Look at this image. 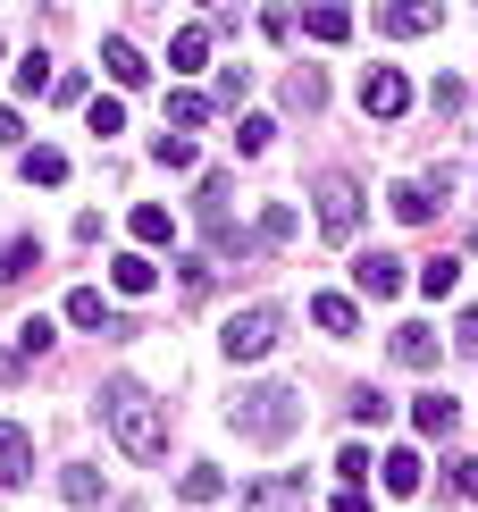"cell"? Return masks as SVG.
Here are the masks:
<instances>
[{
	"instance_id": "obj_1",
	"label": "cell",
	"mask_w": 478,
	"mask_h": 512,
	"mask_svg": "<svg viewBox=\"0 0 478 512\" xmlns=\"http://www.w3.org/2000/svg\"><path fill=\"white\" fill-rule=\"evenodd\" d=\"M101 420H110V437H118L126 462H160L168 454V412H160V395H151V387H135V378L101 387Z\"/></svg>"
},
{
	"instance_id": "obj_2",
	"label": "cell",
	"mask_w": 478,
	"mask_h": 512,
	"mask_svg": "<svg viewBox=\"0 0 478 512\" xmlns=\"http://www.w3.org/2000/svg\"><path fill=\"white\" fill-rule=\"evenodd\" d=\"M227 420H235L252 445H286V437H294V420H302V395L269 378V387H244V395H235V412H227Z\"/></svg>"
},
{
	"instance_id": "obj_3",
	"label": "cell",
	"mask_w": 478,
	"mask_h": 512,
	"mask_svg": "<svg viewBox=\"0 0 478 512\" xmlns=\"http://www.w3.org/2000/svg\"><path fill=\"white\" fill-rule=\"evenodd\" d=\"M277 336H286L277 303H252V311H235V319H227V353H235V361H260V353H277Z\"/></svg>"
},
{
	"instance_id": "obj_4",
	"label": "cell",
	"mask_w": 478,
	"mask_h": 512,
	"mask_svg": "<svg viewBox=\"0 0 478 512\" xmlns=\"http://www.w3.org/2000/svg\"><path fill=\"white\" fill-rule=\"evenodd\" d=\"M353 227H361V185L353 177H319V236L353 244Z\"/></svg>"
},
{
	"instance_id": "obj_5",
	"label": "cell",
	"mask_w": 478,
	"mask_h": 512,
	"mask_svg": "<svg viewBox=\"0 0 478 512\" xmlns=\"http://www.w3.org/2000/svg\"><path fill=\"white\" fill-rule=\"evenodd\" d=\"M294 504H311V479H302V471H277V479H252L244 487V512H294Z\"/></svg>"
},
{
	"instance_id": "obj_6",
	"label": "cell",
	"mask_w": 478,
	"mask_h": 512,
	"mask_svg": "<svg viewBox=\"0 0 478 512\" xmlns=\"http://www.w3.org/2000/svg\"><path fill=\"white\" fill-rule=\"evenodd\" d=\"M437 17H445V0H378V34H395V42L428 34Z\"/></svg>"
},
{
	"instance_id": "obj_7",
	"label": "cell",
	"mask_w": 478,
	"mask_h": 512,
	"mask_svg": "<svg viewBox=\"0 0 478 512\" xmlns=\"http://www.w3.org/2000/svg\"><path fill=\"white\" fill-rule=\"evenodd\" d=\"M361 110H369V118H403V110H411V84H403L395 68H369V76H361Z\"/></svg>"
},
{
	"instance_id": "obj_8",
	"label": "cell",
	"mask_w": 478,
	"mask_h": 512,
	"mask_svg": "<svg viewBox=\"0 0 478 512\" xmlns=\"http://www.w3.org/2000/svg\"><path fill=\"white\" fill-rule=\"evenodd\" d=\"M34 479V437L17 420H0V487H26Z\"/></svg>"
},
{
	"instance_id": "obj_9",
	"label": "cell",
	"mask_w": 478,
	"mask_h": 512,
	"mask_svg": "<svg viewBox=\"0 0 478 512\" xmlns=\"http://www.w3.org/2000/svg\"><path fill=\"white\" fill-rule=\"evenodd\" d=\"M68 319H76V328H101V336H135V319H110L101 286H76V294H68Z\"/></svg>"
},
{
	"instance_id": "obj_10",
	"label": "cell",
	"mask_w": 478,
	"mask_h": 512,
	"mask_svg": "<svg viewBox=\"0 0 478 512\" xmlns=\"http://www.w3.org/2000/svg\"><path fill=\"white\" fill-rule=\"evenodd\" d=\"M353 286L386 303V294H403V261H395V252H361V261H353Z\"/></svg>"
},
{
	"instance_id": "obj_11",
	"label": "cell",
	"mask_w": 478,
	"mask_h": 512,
	"mask_svg": "<svg viewBox=\"0 0 478 512\" xmlns=\"http://www.w3.org/2000/svg\"><path fill=\"white\" fill-rule=\"evenodd\" d=\"M378 479H386V496H420V454H411V445H395V454H378Z\"/></svg>"
},
{
	"instance_id": "obj_12",
	"label": "cell",
	"mask_w": 478,
	"mask_h": 512,
	"mask_svg": "<svg viewBox=\"0 0 478 512\" xmlns=\"http://www.w3.org/2000/svg\"><path fill=\"white\" fill-rule=\"evenodd\" d=\"M395 219H403V227H428V219H437V185H428V177H403V185H395Z\"/></svg>"
},
{
	"instance_id": "obj_13",
	"label": "cell",
	"mask_w": 478,
	"mask_h": 512,
	"mask_svg": "<svg viewBox=\"0 0 478 512\" xmlns=\"http://www.w3.org/2000/svg\"><path fill=\"white\" fill-rule=\"evenodd\" d=\"M437 353H445L437 328H420V319H411V328H395V361H403V370H428Z\"/></svg>"
},
{
	"instance_id": "obj_14",
	"label": "cell",
	"mask_w": 478,
	"mask_h": 512,
	"mask_svg": "<svg viewBox=\"0 0 478 512\" xmlns=\"http://www.w3.org/2000/svg\"><path fill=\"white\" fill-rule=\"evenodd\" d=\"M453 420H462L453 395H420V403H411V429H420V437H453Z\"/></svg>"
},
{
	"instance_id": "obj_15",
	"label": "cell",
	"mask_w": 478,
	"mask_h": 512,
	"mask_svg": "<svg viewBox=\"0 0 478 512\" xmlns=\"http://www.w3.org/2000/svg\"><path fill=\"white\" fill-rule=\"evenodd\" d=\"M101 68H110V76L126 84V93H135V84H151V59L135 51V42H110V51H101Z\"/></svg>"
},
{
	"instance_id": "obj_16",
	"label": "cell",
	"mask_w": 478,
	"mask_h": 512,
	"mask_svg": "<svg viewBox=\"0 0 478 512\" xmlns=\"http://www.w3.org/2000/svg\"><path fill=\"white\" fill-rule=\"evenodd\" d=\"M110 286H118V294H151V286H160V269H151L143 252H118V261H110Z\"/></svg>"
},
{
	"instance_id": "obj_17",
	"label": "cell",
	"mask_w": 478,
	"mask_h": 512,
	"mask_svg": "<svg viewBox=\"0 0 478 512\" xmlns=\"http://www.w3.org/2000/svg\"><path fill=\"white\" fill-rule=\"evenodd\" d=\"M168 59H177V76H193V68H210V26H185L177 42H168Z\"/></svg>"
},
{
	"instance_id": "obj_18",
	"label": "cell",
	"mask_w": 478,
	"mask_h": 512,
	"mask_svg": "<svg viewBox=\"0 0 478 512\" xmlns=\"http://www.w3.org/2000/svg\"><path fill=\"white\" fill-rule=\"evenodd\" d=\"M26 185H68V160L51 143H26Z\"/></svg>"
},
{
	"instance_id": "obj_19",
	"label": "cell",
	"mask_w": 478,
	"mask_h": 512,
	"mask_svg": "<svg viewBox=\"0 0 478 512\" xmlns=\"http://www.w3.org/2000/svg\"><path fill=\"white\" fill-rule=\"evenodd\" d=\"M59 496L68 504H101V471L93 462H68V471H59Z\"/></svg>"
},
{
	"instance_id": "obj_20",
	"label": "cell",
	"mask_w": 478,
	"mask_h": 512,
	"mask_svg": "<svg viewBox=\"0 0 478 512\" xmlns=\"http://www.w3.org/2000/svg\"><path fill=\"white\" fill-rule=\"evenodd\" d=\"M135 236H143V244H168V236H177V210H168V202H143V210H135Z\"/></svg>"
},
{
	"instance_id": "obj_21",
	"label": "cell",
	"mask_w": 478,
	"mask_h": 512,
	"mask_svg": "<svg viewBox=\"0 0 478 512\" xmlns=\"http://www.w3.org/2000/svg\"><path fill=\"white\" fill-rule=\"evenodd\" d=\"M219 496H227L219 462H193V471H185V504H219Z\"/></svg>"
},
{
	"instance_id": "obj_22",
	"label": "cell",
	"mask_w": 478,
	"mask_h": 512,
	"mask_svg": "<svg viewBox=\"0 0 478 512\" xmlns=\"http://www.w3.org/2000/svg\"><path fill=\"white\" fill-rule=\"evenodd\" d=\"M311 34H319V42H344V34H353V17H344V0H311Z\"/></svg>"
},
{
	"instance_id": "obj_23",
	"label": "cell",
	"mask_w": 478,
	"mask_h": 512,
	"mask_svg": "<svg viewBox=\"0 0 478 512\" xmlns=\"http://www.w3.org/2000/svg\"><path fill=\"white\" fill-rule=\"evenodd\" d=\"M286 101H294V110H319V101H328V76H319V68H294V76H286Z\"/></svg>"
},
{
	"instance_id": "obj_24",
	"label": "cell",
	"mask_w": 478,
	"mask_h": 512,
	"mask_svg": "<svg viewBox=\"0 0 478 512\" xmlns=\"http://www.w3.org/2000/svg\"><path fill=\"white\" fill-rule=\"evenodd\" d=\"M252 244H294V210L269 202V210H260V227H252Z\"/></svg>"
},
{
	"instance_id": "obj_25",
	"label": "cell",
	"mask_w": 478,
	"mask_h": 512,
	"mask_svg": "<svg viewBox=\"0 0 478 512\" xmlns=\"http://www.w3.org/2000/svg\"><path fill=\"white\" fill-rule=\"evenodd\" d=\"M311 319H319L328 336H353V303H344V294H319V303H311Z\"/></svg>"
},
{
	"instance_id": "obj_26",
	"label": "cell",
	"mask_w": 478,
	"mask_h": 512,
	"mask_svg": "<svg viewBox=\"0 0 478 512\" xmlns=\"http://www.w3.org/2000/svg\"><path fill=\"white\" fill-rule=\"evenodd\" d=\"M34 269H42V244H34V236H17V244H9V261H0V277L17 286V277H34Z\"/></svg>"
},
{
	"instance_id": "obj_27",
	"label": "cell",
	"mask_w": 478,
	"mask_h": 512,
	"mask_svg": "<svg viewBox=\"0 0 478 512\" xmlns=\"http://www.w3.org/2000/svg\"><path fill=\"white\" fill-rule=\"evenodd\" d=\"M202 118H210L202 93H168V126H177V135H185V126H202Z\"/></svg>"
},
{
	"instance_id": "obj_28",
	"label": "cell",
	"mask_w": 478,
	"mask_h": 512,
	"mask_svg": "<svg viewBox=\"0 0 478 512\" xmlns=\"http://www.w3.org/2000/svg\"><path fill=\"white\" fill-rule=\"evenodd\" d=\"M453 286H462V261H428V269H420V294H437V303H445Z\"/></svg>"
},
{
	"instance_id": "obj_29",
	"label": "cell",
	"mask_w": 478,
	"mask_h": 512,
	"mask_svg": "<svg viewBox=\"0 0 478 512\" xmlns=\"http://www.w3.org/2000/svg\"><path fill=\"white\" fill-rule=\"evenodd\" d=\"M151 160H160V168H193V135H160V143H151Z\"/></svg>"
},
{
	"instance_id": "obj_30",
	"label": "cell",
	"mask_w": 478,
	"mask_h": 512,
	"mask_svg": "<svg viewBox=\"0 0 478 512\" xmlns=\"http://www.w3.org/2000/svg\"><path fill=\"white\" fill-rule=\"evenodd\" d=\"M369 471H378V462H369V445H344V454H336V479H344V487L369 479Z\"/></svg>"
},
{
	"instance_id": "obj_31",
	"label": "cell",
	"mask_w": 478,
	"mask_h": 512,
	"mask_svg": "<svg viewBox=\"0 0 478 512\" xmlns=\"http://www.w3.org/2000/svg\"><path fill=\"white\" fill-rule=\"evenodd\" d=\"M235 143H244V160H260V152H269V118H244V126H235Z\"/></svg>"
},
{
	"instance_id": "obj_32",
	"label": "cell",
	"mask_w": 478,
	"mask_h": 512,
	"mask_svg": "<svg viewBox=\"0 0 478 512\" xmlns=\"http://www.w3.org/2000/svg\"><path fill=\"white\" fill-rule=\"evenodd\" d=\"M17 345H26V353H51V319H17Z\"/></svg>"
},
{
	"instance_id": "obj_33",
	"label": "cell",
	"mask_w": 478,
	"mask_h": 512,
	"mask_svg": "<svg viewBox=\"0 0 478 512\" xmlns=\"http://www.w3.org/2000/svg\"><path fill=\"white\" fill-rule=\"evenodd\" d=\"M17 93H51V68H42V51L26 59V68H17Z\"/></svg>"
},
{
	"instance_id": "obj_34",
	"label": "cell",
	"mask_w": 478,
	"mask_h": 512,
	"mask_svg": "<svg viewBox=\"0 0 478 512\" xmlns=\"http://www.w3.org/2000/svg\"><path fill=\"white\" fill-rule=\"evenodd\" d=\"M118 126H126V110H118V101H93V135H101V143H110V135H118Z\"/></svg>"
},
{
	"instance_id": "obj_35",
	"label": "cell",
	"mask_w": 478,
	"mask_h": 512,
	"mask_svg": "<svg viewBox=\"0 0 478 512\" xmlns=\"http://www.w3.org/2000/svg\"><path fill=\"white\" fill-rule=\"evenodd\" d=\"M353 420H361V429H369V420H386V395H378V387H361V395H353Z\"/></svg>"
},
{
	"instance_id": "obj_36",
	"label": "cell",
	"mask_w": 478,
	"mask_h": 512,
	"mask_svg": "<svg viewBox=\"0 0 478 512\" xmlns=\"http://www.w3.org/2000/svg\"><path fill=\"white\" fill-rule=\"evenodd\" d=\"M453 345H462V353H478V311H462V319H453Z\"/></svg>"
},
{
	"instance_id": "obj_37",
	"label": "cell",
	"mask_w": 478,
	"mask_h": 512,
	"mask_svg": "<svg viewBox=\"0 0 478 512\" xmlns=\"http://www.w3.org/2000/svg\"><path fill=\"white\" fill-rule=\"evenodd\" d=\"M0 143H26V118L17 110H0Z\"/></svg>"
},
{
	"instance_id": "obj_38",
	"label": "cell",
	"mask_w": 478,
	"mask_h": 512,
	"mask_svg": "<svg viewBox=\"0 0 478 512\" xmlns=\"http://www.w3.org/2000/svg\"><path fill=\"white\" fill-rule=\"evenodd\" d=\"M328 512H369V496H353V487H344V496H336Z\"/></svg>"
},
{
	"instance_id": "obj_39",
	"label": "cell",
	"mask_w": 478,
	"mask_h": 512,
	"mask_svg": "<svg viewBox=\"0 0 478 512\" xmlns=\"http://www.w3.org/2000/svg\"><path fill=\"white\" fill-rule=\"evenodd\" d=\"M462 487H470V496H478V454H470V462H462Z\"/></svg>"
}]
</instances>
